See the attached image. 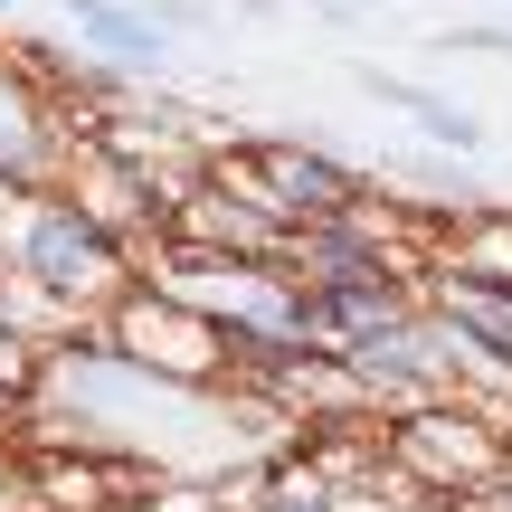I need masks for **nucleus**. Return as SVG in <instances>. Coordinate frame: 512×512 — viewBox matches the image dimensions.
I'll return each mask as SVG.
<instances>
[{
  "mask_svg": "<svg viewBox=\"0 0 512 512\" xmlns=\"http://www.w3.org/2000/svg\"><path fill=\"white\" fill-rule=\"evenodd\" d=\"M380 95H389V105H408V124H418V133H437V143H484V124H475V114H456V105H437V95H418V86H389V76H380Z\"/></svg>",
  "mask_w": 512,
  "mask_h": 512,
  "instance_id": "obj_5",
  "label": "nucleus"
},
{
  "mask_svg": "<svg viewBox=\"0 0 512 512\" xmlns=\"http://www.w3.org/2000/svg\"><path fill=\"white\" fill-rule=\"evenodd\" d=\"M76 29H86L105 57H133V67H162V48H171V38L152 29L133 0H76Z\"/></svg>",
  "mask_w": 512,
  "mask_h": 512,
  "instance_id": "obj_3",
  "label": "nucleus"
},
{
  "mask_svg": "<svg viewBox=\"0 0 512 512\" xmlns=\"http://www.w3.org/2000/svg\"><path fill=\"white\" fill-rule=\"evenodd\" d=\"M105 256H114V238H105L76 200H48L29 228H19V266H29V285H48V294H76Z\"/></svg>",
  "mask_w": 512,
  "mask_h": 512,
  "instance_id": "obj_2",
  "label": "nucleus"
},
{
  "mask_svg": "<svg viewBox=\"0 0 512 512\" xmlns=\"http://www.w3.org/2000/svg\"><path fill=\"white\" fill-rule=\"evenodd\" d=\"M228 190L256 209V219H285V228H332L361 209V181L323 152H294V143H256L228 162Z\"/></svg>",
  "mask_w": 512,
  "mask_h": 512,
  "instance_id": "obj_1",
  "label": "nucleus"
},
{
  "mask_svg": "<svg viewBox=\"0 0 512 512\" xmlns=\"http://www.w3.org/2000/svg\"><path fill=\"white\" fill-rule=\"evenodd\" d=\"M446 313H456V323L475 332L494 361H512V294H494V285H475V275H465V285H446Z\"/></svg>",
  "mask_w": 512,
  "mask_h": 512,
  "instance_id": "obj_4",
  "label": "nucleus"
}]
</instances>
